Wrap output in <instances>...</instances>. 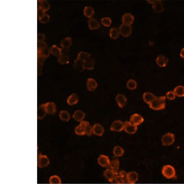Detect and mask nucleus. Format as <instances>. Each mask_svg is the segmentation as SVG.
<instances>
[{
	"label": "nucleus",
	"mask_w": 184,
	"mask_h": 184,
	"mask_svg": "<svg viewBox=\"0 0 184 184\" xmlns=\"http://www.w3.org/2000/svg\"><path fill=\"white\" fill-rule=\"evenodd\" d=\"M156 97L153 93L150 92H145L143 95V98L144 102L148 105H150Z\"/></svg>",
	"instance_id": "5701e85b"
},
{
	"label": "nucleus",
	"mask_w": 184,
	"mask_h": 184,
	"mask_svg": "<svg viewBox=\"0 0 184 184\" xmlns=\"http://www.w3.org/2000/svg\"><path fill=\"white\" fill-rule=\"evenodd\" d=\"M38 55V75H42V69L43 66V63L45 58L40 55Z\"/></svg>",
	"instance_id": "7c9ffc66"
},
{
	"label": "nucleus",
	"mask_w": 184,
	"mask_h": 184,
	"mask_svg": "<svg viewBox=\"0 0 184 184\" xmlns=\"http://www.w3.org/2000/svg\"><path fill=\"white\" fill-rule=\"evenodd\" d=\"M83 61H81L80 60L76 58L74 61V66L76 68H81L83 69Z\"/></svg>",
	"instance_id": "49530a36"
},
{
	"label": "nucleus",
	"mask_w": 184,
	"mask_h": 184,
	"mask_svg": "<svg viewBox=\"0 0 184 184\" xmlns=\"http://www.w3.org/2000/svg\"><path fill=\"white\" fill-rule=\"evenodd\" d=\"M147 1L148 2V3H150V4H153L154 3H155V1H151V0H150V1Z\"/></svg>",
	"instance_id": "3c124183"
},
{
	"label": "nucleus",
	"mask_w": 184,
	"mask_h": 184,
	"mask_svg": "<svg viewBox=\"0 0 184 184\" xmlns=\"http://www.w3.org/2000/svg\"><path fill=\"white\" fill-rule=\"evenodd\" d=\"M150 108L155 111H160L165 108L166 97L162 96L156 97L155 99L149 105Z\"/></svg>",
	"instance_id": "f257e3e1"
},
{
	"label": "nucleus",
	"mask_w": 184,
	"mask_h": 184,
	"mask_svg": "<svg viewBox=\"0 0 184 184\" xmlns=\"http://www.w3.org/2000/svg\"><path fill=\"white\" fill-rule=\"evenodd\" d=\"M162 174L166 178L170 179L176 177V171L175 168L171 165L167 164L163 166L162 168Z\"/></svg>",
	"instance_id": "f03ea898"
},
{
	"label": "nucleus",
	"mask_w": 184,
	"mask_h": 184,
	"mask_svg": "<svg viewBox=\"0 0 184 184\" xmlns=\"http://www.w3.org/2000/svg\"><path fill=\"white\" fill-rule=\"evenodd\" d=\"M176 95L174 91H170L168 92L167 93H166V97L168 99L173 100L176 98Z\"/></svg>",
	"instance_id": "a18cd8bd"
},
{
	"label": "nucleus",
	"mask_w": 184,
	"mask_h": 184,
	"mask_svg": "<svg viewBox=\"0 0 184 184\" xmlns=\"http://www.w3.org/2000/svg\"><path fill=\"white\" fill-rule=\"evenodd\" d=\"M120 166V162L119 160H118V159H115L111 161V163L108 166V168L115 172H118L119 171Z\"/></svg>",
	"instance_id": "a878e982"
},
{
	"label": "nucleus",
	"mask_w": 184,
	"mask_h": 184,
	"mask_svg": "<svg viewBox=\"0 0 184 184\" xmlns=\"http://www.w3.org/2000/svg\"><path fill=\"white\" fill-rule=\"evenodd\" d=\"M116 101L118 106L120 108H123L127 102V98L124 94H119L116 96Z\"/></svg>",
	"instance_id": "f8f14e48"
},
{
	"label": "nucleus",
	"mask_w": 184,
	"mask_h": 184,
	"mask_svg": "<svg viewBox=\"0 0 184 184\" xmlns=\"http://www.w3.org/2000/svg\"><path fill=\"white\" fill-rule=\"evenodd\" d=\"M117 173L108 168L104 172V176L107 180L111 183H115Z\"/></svg>",
	"instance_id": "0eeeda50"
},
{
	"label": "nucleus",
	"mask_w": 184,
	"mask_h": 184,
	"mask_svg": "<svg viewBox=\"0 0 184 184\" xmlns=\"http://www.w3.org/2000/svg\"><path fill=\"white\" fill-rule=\"evenodd\" d=\"M137 83L134 79H130L126 83V86L128 89L131 90H135L137 88Z\"/></svg>",
	"instance_id": "ea45409f"
},
{
	"label": "nucleus",
	"mask_w": 184,
	"mask_h": 184,
	"mask_svg": "<svg viewBox=\"0 0 184 184\" xmlns=\"http://www.w3.org/2000/svg\"><path fill=\"white\" fill-rule=\"evenodd\" d=\"M59 117L60 120L64 122H68L71 119L70 114L66 111H60L59 114Z\"/></svg>",
	"instance_id": "f704fd0d"
},
{
	"label": "nucleus",
	"mask_w": 184,
	"mask_h": 184,
	"mask_svg": "<svg viewBox=\"0 0 184 184\" xmlns=\"http://www.w3.org/2000/svg\"><path fill=\"white\" fill-rule=\"evenodd\" d=\"M120 33L119 29L116 28H112L109 31V36L111 39H117L119 37Z\"/></svg>",
	"instance_id": "e433bc0d"
},
{
	"label": "nucleus",
	"mask_w": 184,
	"mask_h": 184,
	"mask_svg": "<svg viewBox=\"0 0 184 184\" xmlns=\"http://www.w3.org/2000/svg\"><path fill=\"white\" fill-rule=\"evenodd\" d=\"M126 172L125 171H119L117 173L115 183H125L126 182Z\"/></svg>",
	"instance_id": "dca6fc26"
},
{
	"label": "nucleus",
	"mask_w": 184,
	"mask_h": 184,
	"mask_svg": "<svg viewBox=\"0 0 184 184\" xmlns=\"http://www.w3.org/2000/svg\"><path fill=\"white\" fill-rule=\"evenodd\" d=\"M46 39L45 36L43 33H38L37 36V40L38 43L44 42Z\"/></svg>",
	"instance_id": "de8ad7c7"
},
{
	"label": "nucleus",
	"mask_w": 184,
	"mask_h": 184,
	"mask_svg": "<svg viewBox=\"0 0 184 184\" xmlns=\"http://www.w3.org/2000/svg\"><path fill=\"white\" fill-rule=\"evenodd\" d=\"M94 65H95V60L91 57L83 62V69L91 70V69H94Z\"/></svg>",
	"instance_id": "a211bd4d"
},
{
	"label": "nucleus",
	"mask_w": 184,
	"mask_h": 184,
	"mask_svg": "<svg viewBox=\"0 0 184 184\" xmlns=\"http://www.w3.org/2000/svg\"><path fill=\"white\" fill-rule=\"evenodd\" d=\"M175 141V136L173 133H167L162 136V143L163 146H169L174 144Z\"/></svg>",
	"instance_id": "7ed1b4c3"
},
{
	"label": "nucleus",
	"mask_w": 184,
	"mask_h": 184,
	"mask_svg": "<svg viewBox=\"0 0 184 184\" xmlns=\"http://www.w3.org/2000/svg\"><path fill=\"white\" fill-rule=\"evenodd\" d=\"M50 53L55 57H59L62 55V49L58 47L56 45H53L50 47Z\"/></svg>",
	"instance_id": "c85d7f7f"
},
{
	"label": "nucleus",
	"mask_w": 184,
	"mask_h": 184,
	"mask_svg": "<svg viewBox=\"0 0 184 184\" xmlns=\"http://www.w3.org/2000/svg\"><path fill=\"white\" fill-rule=\"evenodd\" d=\"M38 18L40 22L42 23H47L50 21V16L45 13L43 15H42V17Z\"/></svg>",
	"instance_id": "c03bdc74"
},
{
	"label": "nucleus",
	"mask_w": 184,
	"mask_h": 184,
	"mask_svg": "<svg viewBox=\"0 0 184 184\" xmlns=\"http://www.w3.org/2000/svg\"><path fill=\"white\" fill-rule=\"evenodd\" d=\"M139 174L136 171L128 172L126 174V182L129 184H135L139 180Z\"/></svg>",
	"instance_id": "6e6552de"
},
{
	"label": "nucleus",
	"mask_w": 184,
	"mask_h": 184,
	"mask_svg": "<svg viewBox=\"0 0 184 184\" xmlns=\"http://www.w3.org/2000/svg\"><path fill=\"white\" fill-rule=\"evenodd\" d=\"M137 129H138V126L134 125L130 121H126L124 122L123 130L128 134H134L137 132Z\"/></svg>",
	"instance_id": "20e7f679"
},
{
	"label": "nucleus",
	"mask_w": 184,
	"mask_h": 184,
	"mask_svg": "<svg viewBox=\"0 0 184 184\" xmlns=\"http://www.w3.org/2000/svg\"><path fill=\"white\" fill-rule=\"evenodd\" d=\"M44 104L46 111L47 114H49L50 115H53L57 111V107L55 103L47 102Z\"/></svg>",
	"instance_id": "2eb2a0df"
},
{
	"label": "nucleus",
	"mask_w": 184,
	"mask_h": 184,
	"mask_svg": "<svg viewBox=\"0 0 184 184\" xmlns=\"http://www.w3.org/2000/svg\"><path fill=\"white\" fill-rule=\"evenodd\" d=\"M58 62L62 65L67 64L69 63V57L66 55L62 54L58 57Z\"/></svg>",
	"instance_id": "79ce46f5"
},
{
	"label": "nucleus",
	"mask_w": 184,
	"mask_h": 184,
	"mask_svg": "<svg viewBox=\"0 0 184 184\" xmlns=\"http://www.w3.org/2000/svg\"><path fill=\"white\" fill-rule=\"evenodd\" d=\"M130 121L136 126H138L144 122L143 117L138 113L133 114L130 117Z\"/></svg>",
	"instance_id": "9b49d317"
},
{
	"label": "nucleus",
	"mask_w": 184,
	"mask_h": 184,
	"mask_svg": "<svg viewBox=\"0 0 184 184\" xmlns=\"http://www.w3.org/2000/svg\"><path fill=\"white\" fill-rule=\"evenodd\" d=\"M91 57V54L90 53L88 52H85L81 51L80 52L78 55V59L80 60L81 61H85L87 59Z\"/></svg>",
	"instance_id": "58836bf2"
},
{
	"label": "nucleus",
	"mask_w": 184,
	"mask_h": 184,
	"mask_svg": "<svg viewBox=\"0 0 184 184\" xmlns=\"http://www.w3.org/2000/svg\"><path fill=\"white\" fill-rule=\"evenodd\" d=\"M79 98L77 94L74 93L69 96L67 99V103L69 106L75 105L79 102Z\"/></svg>",
	"instance_id": "bb28decb"
},
{
	"label": "nucleus",
	"mask_w": 184,
	"mask_h": 184,
	"mask_svg": "<svg viewBox=\"0 0 184 184\" xmlns=\"http://www.w3.org/2000/svg\"><path fill=\"white\" fill-rule=\"evenodd\" d=\"M89 28L91 30L98 29L100 27L99 22L96 18H90L88 20Z\"/></svg>",
	"instance_id": "393cba45"
},
{
	"label": "nucleus",
	"mask_w": 184,
	"mask_h": 184,
	"mask_svg": "<svg viewBox=\"0 0 184 184\" xmlns=\"http://www.w3.org/2000/svg\"><path fill=\"white\" fill-rule=\"evenodd\" d=\"M174 93L176 96L178 97H184V86L179 85L176 87L174 89Z\"/></svg>",
	"instance_id": "4c0bfd02"
},
{
	"label": "nucleus",
	"mask_w": 184,
	"mask_h": 184,
	"mask_svg": "<svg viewBox=\"0 0 184 184\" xmlns=\"http://www.w3.org/2000/svg\"><path fill=\"white\" fill-rule=\"evenodd\" d=\"M50 160L46 155L40 154L38 157V166L40 168H43L48 166Z\"/></svg>",
	"instance_id": "39448f33"
},
{
	"label": "nucleus",
	"mask_w": 184,
	"mask_h": 184,
	"mask_svg": "<svg viewBox=\"0 0 184 184\" xmlns=\"http://www.w3.org/2000/svg\"><path fill=\"white\" fill-rule=\"evenodd\" d=\"M85 117V113L80 110H77L74 112L72 117L74 120L77 122H80L83 121Z\"/></svg>",
	"instance_id": "aec40b11"
},
{
	"label": "nucleus",
	"mask_w": 184,
	"mask_h": 184,
	"mask_svg": "<svg viewBox=\"0 0 184 184\" xmlns=\"http://www.w3.org/2000/svg\"><path fill=\"white\" fill-rule=\"evenodd\" d=\"M101 21L102 24L106 27H108L112 23V20L109 17H103L101 19Z\"/></svg>",
	"instance_id": "37998d69"
},
{
	"label": "nucleus",
	"mask_w": 184,
	"mask_h": 184,
	"mask_svg": "<svg viewBox=\"0 0 184 184\" xmlns=\"http://www.w3.org/2000/svg\"><path fill=\"white\" fill-rule=\"evenodd\" d=\"M168 61L167 57L164 55H158L156 59L157 64L160 67L166 66Z\"/></svg>",
	"instance_id": "6ab92c4d"
},
{
	"label": "nucleus",
	"mask_w": 184,
	"mask_h": 184,
	"mask_svg": "<svg viewBox=\"0 0 184 184\" xmlns=\"http://www.w3.org/2000/svg\"><path fill=\"white\" fill-rule=\"evenodd\" d=\"M86 86L89 91H93L97 88V82L93 78H88L87 79Z\"/></svg>",
	"instance_id": "412c9836"
},
{
	"label": "nucleus",
	"mask_w": 184,
	"mask_h": 184,
	"mask_svg": "<svg viewBox=\"0 0 184 184\" xmlns=\"http://www.w3.org/2000/svg\"><path fill=\"white\" fill-rule=\"evenodd\" d=\"M180 56L182 58H184V48L182 49L180 52Z\"/></svg>",
	"instance_id": "8fccbe9b"
},
{
	"label": "nucleus",
	"mask_w": 184,
	"mask_h": 184,
	"mask_svg": "<svg viewBox=\"0 0 184 184\" xmlns=\"http://www.w3.org/2000/svg\"><path fill=\"white\" fill-rule=\"evenodd\" d=\"M75 133L78 136H83L86 135L85 126L83 121L80 122V124L76 126L75 129Z\"/></svg>",
	"instance_id": "cd10ccee"
},
{
	"label": "nucleus",
	"mask_w": 184,
	"mask_h": 184,
	"mask_svg": "<svg viewBox=\"0 0 184 184\" xmlns=\"http://www.w3.org/2000/svg\"><path fill=\"white\" fill-rule=\"evenodd\" d=\"M113 154L114 156L116 157H120L124 155L125 150L120 146H116L113 148Z\"/></svg>",
	"instance_id": "2f4dec72"
},
{
	"label": "nucleus",
	"mask_w": 184,
	"mask_h": 184,
	"mask_svg": "<svg viewBox=\"0 0 184 184\" xmlns=\"http://www.w3.org/2000/svg\"><path fill=\"white\" fill-rule=\"evenodd\" d=\"M134 17L129 13H125L122 17V24L125 25H131L134 21Z\"/></svg>",
	"instance_id": "ddd939ff"
},
{
	"label": "nucleus",
	"mask_w": 184,
	"mask_h": 184,
	"mask_svg": "<svg viewBox=\"0 0 184 184\" xmlns=\"http://www.w3.org/2000/svg\"><path fill=\"white\" fill-rule=\"evenodd\" d=\"M111 161L108 156L103 154L100 155L97 160L98 164L103 167H108L111 163Z\"/></svg>",
	"instance_id": "9d476101"
},
{
	"label": "nucleus",
	"mask_w": 184,
	"mask_h": 184,
	"mask_svg": "<svg viewBox=\"0 0 184 184\" xmlns=\"http://www.w3.org/2000/svg\"><path fill=\"white\" fill-rule=\"evenodd\" d=\"M49 182L51 184H60L62 183L61 178L59 176L57 175L51 176L49 178Z\"/></svg>",
	"instance_id": "a19ab883"
},
{
	"label": "nucleus",
	"mask_w": 184,
	"mask_h": 184,
	"mask_svg": "<svg viewBox=\"0 0 184 184\" xmlns=\"http://www.w3.org/2000/svg\"><path fill=\"white\" fill-rule=\"evenodd\" d=\"M105 129L99 123H96L93 126V134L96 136H101L104 134Z\"/></svg>",
	"instance_id": "4468645a"
},
{
	"label": "nucleus",
	"mask_w": 184,
	"mask_h": 184,
	"mask_svg": "<svg viewBox=\"0 0 184 184\" xmlns=\"http://www.w3.org/2000/svg\"><path fill=\"white\" fill-rule=\"evenodd\" d=\"M45 14V12L40 7H38V18L42 17V15H43Z\"/></svg>",
	"instance_id": "09e8293b"
},
{
	"label": "nucleus",
	"mask_w": 184,
	"mask_h": 184,
	"mask_svg": "<svg viewBox=\"0 0 184 184\" xmlns=\"http://www.w3.org/2000/svg\"><path fill=\"white\" fill-rule=\"evenodd\" d=\"M84 15L87 18H91L94 15V9L91 6H85L84 9Z\"/></svg>",
	"instance_id": "72a5a7b5"
},
{
	"label": "nucleus",
	"mask_w": 184,
	"mask_h": 184,
	"mask_svg": "<svg viewBox=\"0 0 184 184\" xmlns=\"http://www.w3.org/2000/svg\"><path fill=\"white\" fill-rule=\"evenodd\" d=\"M72 44V39L70 37H67L61 41L60 45L64 49H68Z\"/></svg>",
	"instance_id": "473e14b6"
},
{
	"label": "nucleus",
	"mask_w": 184,
	"mask_h": 184,
	"mask_svg": "<svg viewBox=\"0 0 184 184\" xmlns=\"http://www.w3.org/2000/svg\"><path fill=\"white\" fill-rule=\"evenodd\" d=\"M50 49L47 46L43 47H38L37 55H40L44 58H46L50 54Z\"/></svg>",
	"instance_id": "f3484780"
},
{
	"label": "nucleus",
	"mask_w": 184,
	"mask_h": 184,
	"mask_svg": "<svg viewBox=\"0 0 184 184\" xmlns=\"http://www.w3.org/2000/svg\"><path fill=\"white\" fill-rule=\"evenodd\" d=\"M110 129L112 132H122L124 129V122L120 120H115L111 125Z\"/></svg>",
	"instance_id": "1a4fd4ad"
},
{
	"label": "nucleus",
	"mask_w": 184,
	"mask_h": 184,
	"mask_svg": "<svg viewBox=\"0 0 184 184\" xmlns=\"http://www.w3.org/2000/svg\"><path fill=\"white\" fill-rule=\"evenodd\" d=\"M152 8L155 12L162 13L164 11V7L162 1L161 0L155 1V3L152 4Z\"/></svg>",
	"instance_id": "4be33fe9"
},
{
	"label": "nucleus",
	"mask_w": 184,
	"mask_h": 184,
	"mask_svg": "<svg viewBox=\"0 0 184 184\" xmlns=\"http://www.w3.org/2000/svg\"><path fill=\"white\" fill-rule=\"evenodd\" d=\"M47 114V112L46 111L45 108V104H42L38 108V119L39 120L43 119L45 117Z\"/></svg>",
	"instance_id": "b1692460"
},
{
	"label": "nucleus",
	"mask_w": 184,
	"mask_h": 184,
	"mask_svg": "<svg viewBox=\"0 0 184 184\" xmlns=\"http://www.w3.org/2000/svg\"><path fill=\"white\" fill-rule=\"evenodd\" d=\"M119 29L120 34L125 37H129L132 32V28L131 25L122 24L120 25Z\"/></svg>",
	"instance_id": "423d86ee"
},
{
	"label": "nucleus",
	"mask_w": 184,
	"mask_h": 184,
	"mask_svg": "<svg viewBox=\"0 0 184 184\" xmlns=\"http://www.w3.org/2000/svg\"><path fill=\"white\" fill-rule=\"evenodd\" d=\"M38 7H40L44 12H45L50 8V5L46 0L38 1Z\"/></svg>",
	"instance_id": "c756f323"
},
{
	"label": "nucleus",
	"mask_w": 184,
	"mask_h": 184,
	"mask_svg": "<svg viewBox=\"0 0 184 184\" xmlns=\"http://www.w3.org/2000/svg\"><path fill=\"white\" fill-rule=\"evenodd\" d=\"M83 124L85 125V134L86 136H91L93 134V126H92L90 123L87 121L83 120Z\"/></svg>",
	"instance_id": "c9c22d12"
}]
</instances>
